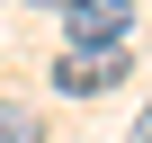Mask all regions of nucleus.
Masks as SVG:
<instances>
[{"label":"nucleus","instance_id":"obj_1","mask_svg":"<svg viewBox=\"0 0 152 143\" xmlns=\"http://www.w3.org/2000/svg\"><path fill=\"white\" fill-rule=\"evenodd\" d=\"M134 36V0H81V9H63V45L72 54H116Z\"/></svg>","mask_w":152,"mask_h":143},{"label":"nucleus","instance_id":"obj_2","mask_svg":"<svg viewBox=\"0 0 152 143\" xmlns=\"http://www.w3.org/2000/svg\"><path fill=\"white\" fill-rule=\"evenodd\" d=\"M125 63H134L125 45H116V54H72V45H63V54H54V90H63V98H107V90L125 81Z\"/></svg>","mask_w":152,"mask_h":143},{"label":"nucleus","instance_id":"obj_4","mask_svg":"<svg viewBox=\"0 0 152 143\" xmlns=\"http://www.w3.org/2000/svg\"><path fill=\"white\" fill-rule=\"evenodd\" d=\"M134 143H152V107H143V116H134Z\"/></svg>","mask_w":152,"mask_h":143},{"label":"nucleus","instance_id":"obj_5","mask_svg":"<svg viewBox=\"0 0 152 143\" xmlns=\"http://www.w3.org/2000/svg\"><path fill=\"white\" fill-rule=\"evenodd\" d=\"M36 9H81V0H36Z\"/></svg>","mask_w":152,"mask_h":143},{"label":"nucleus","instance_id":"obj_3","mask_svg":"<svg viewBox=\"0 0 152 143\" xmlns=\"http://www.w3.org/2000/svg\"><path fill=\"white\" fill-rule=\"evenodd\" d=\"M0 143H45V107H27V98H0Z\"/></svg>","mask_w":152,"mask_h":143}]
</instances>
